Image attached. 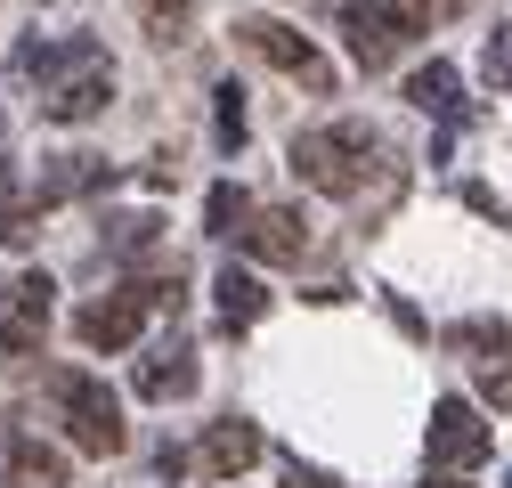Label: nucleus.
Here are the masks:
<instances>
[{
	"label": "nucleus",
	"mask_w": 512,
	"mask_h": 488,
	"mask_svg": "<svg viewBox=\"0 0 512 488\" xmlns=\"http://www.w3.org/2000/svg\"><path fill=\"white\" fill-rule=\"evenodd\" d=\"M447 342H456V350H480V358H504V350H512L504 318H464V326H447Z\"/></svg>",
	"instance_id": "obj_18"
},
{
	"label": "nucleus",
	"mask_w": 512,
	"mask_h": 488,
	"mask_svg": "<svg viewBox=\"0 0 512 488\" xmlns=\"http://www.w3.org/2000/svg\"><path fill=\"white\" fill-rule=\"evenodd\" d=\"M423 448H431V464H439V472H472V464H488L496 432L480 423V407H472V399H439V407H431Z\"/></svg>",
	"instance_id": "obj_7"
},
{
	"label": "nucleus",
	"mask_w": 512,
	"mask_h": 488,
	"mask_svg": "<svg viewBox=\"0 0 512 488\" xmlns=\"http://www.w3.org/2000/svg\"><path fill=\"white\" fill-rule=\"evenodd\" d=\"M106 179H114V171H106V155H57V163L33 179V204L49 212V204H66V196H90V188H106Z\"/></svg>",
	"instance_id": "obj_11"
},
{
	"label": "nucleus",
	"mask_w": 512,
	"mask_h": 488,
	"mask_svg": "<svg viewBox=\"0 0 512 488\" xmlns=\"http://www.w3.org/2000/svg\"><path fill=\"white\" fill-rule=\"evenodd\" d=\"M49 407H57V423H66V440L74 448H90V456H122V399L98 383V375H82V366H57L49 375Z\"/></svg>",
	"instance_id": "obj_4"
},
{
	"label": "nucleus",
	"mask_w": 512,
	"mask_h": 488,
	"mask_svg": "<svg viewBox=\"0 0 512 488\" xmlns=\"http://www.w3.org/2000/svg\"><path fill=\"white\" fill-rule=\"evenodd\" d=\"M488 407H512V366H488V383H480Z\"/></svg>",
	"instance_id": "obj_22"
},
{
	"label": "nucleus",
	"mask_w": 512,
	"mask_h": 488,
	"mask_svg": "<svg viewBox=\"0 0 512 488\" xmlns=\"http://www.w3.org/2000/svg\"><path fill=\"white\" fill-rule=\"evenodd\" d=\"M236 41H244L252 57H269L277 74L309 82L317 98L334 90V66H326V57H317V41H309V33H293V25H277V17H244V25H236Z\"/></svg>",
	"instance_id": "obj_6"
},
{
	"label": "nucleus",
	"mask_w": 512,
	"mask_h": 488,
	"mask_svg": "<svg viewBox=\"0 0 512 488\" xmlns=\"http://www.w3.org/2000/svg\"><path fill=\"white\" fill-rule=\"evenodd\" d=\"M17 74L41 82V122H90L114 98V57L98 41H17Z\"/></svg>",
	"instance_id": "obj_1"
},
{
	"label": "nucleus",
	"mask_w": 512,
	"mask_h": 488,
	"mask_svg": "<svg viewBox=\"0 0 512 488\" xmlns=\"http://www.w3.org/2000/svg\"><path fill=\"white\" fill-rule=\"evenodd\" d=\"M252 261H277V269H293L301 253H309V220L293 212V204H269V212H252V228L236 236Z\"/></svg>",
	"instance_id": "obj_9"
},
{
	"label": "nucleus",
	"mask_w": 512,
	"mask_h": 488,
	"mask_svg": "<svg viewBox=\"0 0 512 488\" xmlns=\"http://www.w3.org/2000/svg\"><path fill=\"white\" fill-rule=\"evenodd\" d=\"M155 236H163V220H155V212H122V220H114V236H106V253H114V261H139V253H155Z\"/></svg>",
	"instance_id": "obj_17"
},
{
	"label": "nucleus",
	"mask_w": 512,
	"mask_h": 488,
	"mask_svg": "<svg viewBox=\"0 0 512 488\" xmlns=\"http://www.w3.org/2000/svg\"><path fill=\"white\" fill-rule=\"evenodd\" d=\"M212 293H220V326H228V334H236V326H252V318L269 310V285L252 277V269H236V261L220 269V285H212Z\"/></svg>",
	"instance_id": "obj_14"
},
{
	"label": "nucleus",
	"mask_w": 512,
	"mask_h": 488,
	"mask_svg": "<svg viewBox=\"0 0 512 488\" xmlns=\"http://www.w3.org/2000/svg\"><path fill=\"white\" fill-rule=\"evenodd\" d=\"M139 391H147V399H187V391H196V350H187V342L155 350V358L139 366Z\"/></svg>",
	"instance_id": "obj_13"
},
{
	"label": "nucleus",
	"mask_w": 512,
	"mask_h": 488,
	"mask_svg": "<svg viewBox=\"0 0 512 488\" xmlns=\"http://www.w3.org/2000/svg\"><path fill=\"white\" fill-rule=\"evenodd\" d=\"M212 98H220V147L236 155V147H244V90H236V82H220Z\"/></svg>",
	"instance_id": "obj_19"
},
{
	"label": "nucleus",
	"mask_w": 512,
	"mask_h": 488,
	"mask_svg": "<svg viewBox=\"0 0 512 488\" xmlns=\"http://www.w3.org/2000/svg\"><path fill=\"white\" fill-rule=\"evenodd\" d=\"M277 472H285V488H334V480H326V472H309V464H301V456H285V464H277Z\"/></svg>",
	"instance_id": "obj_23"
},
{
	"label": "nucleus",
	"mask_w": 512,
	"mask_h": 488,
	"mask_svg": "<svg viewBox=\"0 0 512 488\" xmlns=\"http://www.w3.org/2000/svg\"><path fill=\"white\" fill-rule=\"evenodd\" d=\"M147 310H179V269H171V277H139V285H114V293L82 301V310H74V334H82L90 350H131L139 326H147Z\"/></svg>",
	"instance_id": "obj_3"
},
{
	"label": "nucleus",
	"mask_w": 512,
	"mask_h": 488,
	"mask_svg": "<svg viewBox=\"0 0 512 488\" xmlns=\"http://www.w3.org/2000/svg\"><path fill=\"white\" fill-rule=\"evenodd\" d=\"M9 480H17V488H66V456L41 448L33 432H17V440H9Z\"/></svg>",
	"instance_id": "obj_15"
},
{
	"label": "nucleus",
	"mask_w": 512,
	"mask_h": 488,
	"mask_svg": "<svg viewBox=\"0 0 512 488\" xmlns=\"http://www.w3.org/2000/svg\"><path fill=\"white\" fill-rule=\"evenodd\" d=\"M196 464H204L212 480H236L244 464H261V423H244V415L212 423V432H204V448H196Z\"/></svg>",
	"instance_id": "obj_10"
},
{
	"label": "nucleus",
	"mask_w": 512,
	"mask_h": 488,
	"mask_svg": "<svg viewBox=\"0 0 512 488\" xmlns=\"http://www.w3.org/2000/svg\"><path fill=\"white\" fill-rule=\"evenodd\" d=\"M423 488H464V480H456V472H431V480H423Z\"/></svg>",
	"instance_id": "obj_25"
},
{
	"label": "nucleus",
	"mask_w": 512,
	"mask_h": 488,
	"mask_svg": "<svg viewBox=\"0 0 512 488\" xmlns=\"http://www.w3.org/2000/svg\"><path fill=\"white\" fill-rule=\"evenodd\" d=\"M374 171H382V139L366 122H317V131L293 139V179L317 196H358Z\"/></svg>",
	"instance_id": "obj_2"
},
{
	"label": "nucleus",
	"mask_w": 512,
	"mask_h": 488,
	"mask_svg": "<svg viewBox=\"0 0 512 488\" xmlns=\"http://www.w3.org/2000/svg\"><path fill=\"white\" fill-rule=\"evenodd\" d=\"M423 33V17L407 9V0H342V41H350V57L366 74H382V66H399V49Z\"/></svg>",
	"instance_id": "obj_5"
},
{
	"label": "nucleus",
	"mask_w": 512,
	"mask_h": 488,
	"mask_svg": "<svg viewBox=\"0 0 512 488\" xmlns=\"http://www.w3.org/2000/svg\"><path fill=\"white\" fill-rule=\"evenodd\" d=\"M9 188H17V171H9V155H0V220L17 212V204H9Z\"/></svg>",
	"instance_id": "obj_24"
},
{
	"label": "nucleus",
	"mask_w": 512,
	"mask_h": 488,
	"mask_svg": "<svg viewBox=\"0 0 512 488\" xmlns=\"http://www.w3.org/2000/svg\"><path fill=\"white\" fill-rule=\"evenodd\" d=\"M407 106H423V114H439V122H464V74L447 66V57H431V66L407 74Z\"/></svg>",
	"instance_id": "obj_12"
},
{
	"label": "nucleus",
	"mask_w": 512,
	"mask_h": 488,
	"mask_svg": "<svg viewBox=\"0 0 512 488\" xmlns=\"http://www.w3.org/2000/svg\"><path fill=\"white\" fill-rule=\"evenodd\" d=\"M252 212H261V204H252L236 179H220V188L204 196V228H212V236H244V228H252Z\"/></svg>",
	"instance_id": "obj_16"
},
{
	"label": "nucleus",
	"mask_w": 512,
	"mask_h": 488,
	"mask_svg": "<svg viewBox=\"0 0 512 488\" xmlns=\"http://www.w3.org/2000/svg\"><path fill=\"white\" fill-rule=\"evenodd\" d=\"M49 277L33 269V277H17L9 285V310H0V358H33L41 350V334H49Z\"/></svg>",
	"instance_id": "obj_8"
},
{
	"label": "nucleus",
	"mask_w": 512,
	"mask_h": 488,
	"mask_svg": "<svg viewBox=\"0 0 512 488\" xmlns=\"http://www.w3.org/2000/svg\"><path fill=\"white\" fill-rule=\"evenodd\" d=\"M187 9H196V0H147V17H155V33H163V41H171V25H179Z\"/></svg>",
	"instance_id": "obj_21"
},
{
	"label": "nucleus",
	"mask_w": 512,
	"mask_h": 488,
	"mask_svg": "<svg viewBox=\"0 0 512 488\" xmlns=\"http://www.w3.org/2000/svg\"><path fill=\"white\" fill-rule=\"evenodd\" d=\"M488 82H496V90H512V17L488 33Z\"/></svg>",
	"instance_id": "obj_20"
}]
</instances>
